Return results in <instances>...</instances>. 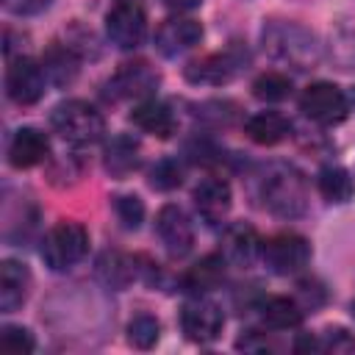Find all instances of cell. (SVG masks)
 Instances as JSON below:
<instances>
[{
  "label": "cell",
  "mask_w": 355,
  "mask_h": 355,
  "mask_svg": "<svg viewBox=\"0 0 355 355\" xmlns=\"http://www.w3.org/2000/svg\"><path fill=\"white\" fill-rule=\"evenodd\" d=\"M355 336H349L344 327H327L319 336V352H352Z\"/></svg>",
  "instance_id": "obj_32"
},
{
  "label": "cell",
  "mask_w": 355,
  "mask_h": 355,
  "mask_svg": "<svg viewBox=\"0 0 355 355\" xmlns=\"http://www.w3.org/2000/svg\"><path fill=\"white\" fill-rule=\"evenodd\" d=\"M50 125L64 141L78 144V147L94 144L105 133L103 114L86 100H64V103H58L53 108V114H50Z\"/></svg>",
  "instance_id": "obj_3"
},
{
  "label": "cell",
  "mask_w": 355,
  "mask_h": 355,
  "mask_svg": "<svg viewBox=\"0 0 355 355\" xmlns=\"http://www.w3.org/2000/svg\"><path fill=\"white\" fill-rule=\"evenodd\" d=\"M53 0H3L6 11L11 14H19V17H31V14H39L50 6Z\"/></svg>",
  "instance_id": "obj_33"
},
{
  "label": "cell",
  "mask_w": 355,
  "mask_h": 355,
  "mask_svg": "<svg viewBox=\"0 0 355 355\" xmlns=\"http://www.w3.org/2000/svg\"><path fill=\"white\" fill-rule=\"evenodd\" d=\"M244 133L263 147H272L291 136V122L280 111H258L244 122Z\"/></svg>",
  "instance_id": "obj_23"
},
{
  "label": "cell",
  "mask_w": 355,
  "mask_h": 355,
  "mask_svg": "<svg viewBox=\"0 0 355 355\" xmlns=\"http://www.w3.org/2000/svg\"><path fill=\"white\" fill-rule=\"evenodd\" d=\"M250 67V50L241 42H230L225 50L202 55L186 67V80L197 86H222L239 78Z\"/></svg>",
  "instance_id": "obj_4"
},
{
  "label": "cell",
  "mask_w": 355,
  "mask_h": 355,
  "mask_svg": "<svg viewBox=\"0 0 355 355\" xmlns=\"http://www.w3.org/2000/svg\"><path fill=\"white\" fill-rule=\"evenodd\" d=\"M255 311H258L261 322L266 327H272V330L300 327L302 316H305V308L297 300H288V297H263V300H258Z\"/></svg>",
  "instance_id": "obj_22"
},
{
  "label": "cell",
  "mask_w": 355,
  "mask_h": 355,
  "mask_svg": "<svg viewBox=\"0 0 355 355\" xmlns=\"http://www.w3.org/2000/svg\"><path fill=\"white\" fill-rule=\"evenodd\" d=\"M349 311H352V316H355V300H352V305H349Z\"/></svg>",
  "instance_id": "obj_37"
},
{
  "label": "cell",
  "mask_w": 355,
  "mask_h": 355,
  "mask_svg": "<svg viewBox=\"0 0 355 355\" xmlns=\"http://www.w3.org/2000/svg\"><path fill=\"white\" fill-rule=\"evenodd\" d=\"M316 189H319V194L327 200V202H347V200H352V194H355V183H352V175L344 169V166H338V164H327V166H322L319 169V175H316Z\"/></svg>",
  "instance_id": "obj_25"
},
{
  "label": "cell",
  "mask_w": 355,
  "mask_h": 355,
  "mask_svg": "<svg viewBox=\"0 0 355 355\" xmlns=\"http://www.w3.org/2000/svg\"><path fill=\"white\" fill-rule=\"evenodd\" d=\"M222 324H225L222 308L214 300H208L205 294L191 297L183 305V311H180V330L194 344H211V341H216L219 333H222Z\"/></svg>",
  "instance_id": "obj_10"
},
{
  "label": "cell",
  "mask_w": 355,
  "mask_h": 355,
  "mask_svg": "<svg viewBox=\"0 0 355 355\" xmlns=\"http://www.w3.org/2000/svg\"><path fill=\"white\" fill-rule=\"evenodd\" d=\"M236 347L239 349H247V352H266V349H272L269 338L263 333H258V330H247V336H241L236 341Z\"/></svg>",
  "instance_id": "obj_34"
},
{
  "label": "cell",
  "mask_w": 355,
  "mask_h": 355,
  "mask_svg": "<svg viewBox=\"0 0 355 355\" xmlns=\"http://www.w3.org/2000/svg\"><path fill=\"white\" fill-rule=\"evenodd\" d=\"M197 119L219 128V125H230L236 119V103L227 100H208L202 105H197Z\"/></svg>",
  "instance_id": "obj_30"
},
{
  "label": "cell",
  "mask_w": 355,
  "mask_h": 355,
  "mask_svg": "<svg viewBox=\"0 0 355 355\" xmlns=\"http://www.w3.org/2000/svg\"><path fill=\"white\" fill-rule=\"evenodd\" d=\"M50 155V139L39 128H19L8 141V164L14 169H31Z\"/></svg>",
  "instance_id": "obj_17"
},
{
  "label": "cell",
  "mask_w": 355,
  "mask_h": 355,
  "mask_svg": "<svg viewBox=\"0 0 355 355\" xmlns=\"http://www.w3.org/2000/svg\"><path fill=\"white\" fill-rule=\"evenodd\" d=\"M252 94L258 100H266V103H280L291 94V80L283 72H263V75L255 78Z\"/></svg>",
  "instance_id": "obj_26"
},
{
  "label": "cell",
  "mask_w": 355,
  "mask_h": 355,
  "mask_svg": "<svg viewBox=\"0 0 355 355\" xmlns=\"http://www.w3.org/2000/svg\"><path fill=\"white\" fill-rule=\"evenodd\" d=\"M261 200L280 219H297L308 208L305 175L291 164H272L261 178Z\"/></svg>",
  "instance_id": "obj_2"
},
{
  "label": "cell",
  "mask_w": 355,
  "mask_h": 355,
  "mask_svg": "<svg viewBox=\"0 0 355 355\" xmlns=\"http://www.w3.org/2000/svg\"><path fill=\"white\" fill-rule=\"evenodd\" d=\"M202 39V25L191 17H169L158 25L155 31V47L161 55L166 58H175V55H183L186 50L197 47Z\"/></svg>",
  "instance_id": "obj_13"
},
{
  "label": "cell",
  "mask_w": 355,
  "mask_h": 355,
  "mask_svg": "<svg viewBox=\"0 0 355 355\" xmlns=\"http://www.w3.org/2000/svg\"><path fill=\"white\" fill-rule=\"evenodd\" d=\"M94 272L97 277L108 286V288H128L136 277H139V269H136V258L125 255V252H116V250H108L97 258L94 263Z\"/></svg>",
  "instance_id": "obj_24"
},
{
  "label": "cell",
  "mask_w": 355,
  "mask_h": 355,
  "mask_svg": "<svg viewBox=\"0 0 355 355\" xmlns=\"http://www.w3.org/2000/svg\"><path fill=\"white\" fill-rule=\"evenodd\" d=\"M300 111L319 125H338L349 114V97L327 80L311 83L300 97Z\"/></svg>",
  "instance_id": "obj_8"
},
{
  "label": "cell",
  "mask_w": 355,
  "mask_h": 355,
  "mask_svg": "<svg viewBox=\"0 0 355 355\" xmlns=\"http://www.w3.org/2000/svg\"><path fill=\"white\" fill-rule=\"evenodd\" d=\"M202 0H164V6L166 8H172V11H178V14H183V11H191V8H197Z\"/></svg>",
  "instance_id": "obj_36"
},
{
  "label": "cell",
  "mask_w": 355,
  "mask_h": 355,
  "mask_svg": "<svg viewBox=\"0 0 355 355\" xmlns=\"http://www.w3.org/2000/svg\"><path fill=\"white\" fill-rule=\"evenodd\" d=\"M261 261L272 275H297L311 261V244L300 233H277L261 241Z\"/></svg>",
  "instance_id": "obj_6"
},
{
  "label": "cell",
  "mask_w": 355,
  "mask_h": 355,
  "mask_svg": "<svg viewBox=\"0 0 355 355\" xmlns=\"http://www.w3.org/2000/svg\"><path fill=\"white\" fill-rule=\"evenodd\" d=\"M158 86V72L147 61H128L105 80V97L119 100H147Z\"/></svg>",
  "instance_id": "obj_9"
},
{
  "label": "cell",
  "mask_w": 355,
  "mask_h": 355,
  "mask_svg": "<svg viewBox=\"0 0 355 355\" xmlns=\"http://www.w3.org/2000/svg\"><path fill=\"white\" fill-rule=\"evenodd\" d=\"M141 161V147L130 133H116L103 150V166L111 178H128Z\"/></svg>",
  "instance_id": "obj_20"
},
{
  "label": "cell",
  "mask_w": 355,
  "mask_h": 355,
  "mask_svg": "<svg viewBox=\"0 0 355 355\" xmlns=\"http://www.w3.org/2000/svg\"><path fill=\"white\" fill-rule=\"evenodd\" d=\"M130 122L144 130V133H153L158 139H169L175 130H178V114L172 111L169 103L158 100V97H147V100H139V105L130 111Z\"/></svg>",
  "instance_id": "obj_16"
},
{
  "label": "cell",
  "mask_w": 355,
  "mask_h": 355,
  "mask_svg": "<svg viewBox=\"0 0 355 355\" xmlns=\"http://www.w3.org/2000/svg\"><path fill=\"white\" fill-rule=\"evenodd\" d=\"M297 288H300V297H302V308H311L313 311V308H319L324 302V294L319 291V286L313 280H302Z\"/></svg>",
  "instance_id": "obj_35"
},
{
  "label": "cell",
  "mask_w": 355,
  "mask_h": 355,
  "mask_svg": "<svg viewBox=\"0 0 355 355\" xmlns=\"http://www.w3.org/2000/svg\"><path fill=\"white\" fill-rule=\"evenodd\" d=\"M155 233L172 258H186L194 247V227L180 205H164L155 216Z\"/></svg>",
  "instance_id": "obj_12"
},
{
  "label": "cell",
  "mask_w": 355,
  "mask_h": 355,
  "mask_svg": "<svg viewBox=\"0 0 355 355\" xmlns=\"http://www.w3.org/2000/svg\"><path fill=\"white\" fill-rule=\"evenodd\" d=\"M352 103H355V92H352Z\"/></svg>",
  "instance_id": "obj_38"
},
{
  "label": "cell",
  "mask_w": 355,
  "mask_h": 355,
  "mask_svg": "<svg viewBox=\"0 0 355 355\" xmlns=\"http://www.w3.org/2000/svg\"><path fill=\"white\" fill-rule=\"evenodd\" d=\"M225 266H227L225 255H222V252H211V255L200 258L194 266H189V269L180 275L178 286H180V291H186V294H191V297L208 294V291H214V288L225 280Z\"/></svg>",
  "instance_id": "obj_18"
},
{
  "label": "cell",
  "mask_w": 355,
  "mask_h": 355,
  "mask_svg": "<svg viewBox=\"0 0 355 355\" xmlns=\"http://www.w3.org/2000/svg\"><path fill=\"white\" fill-rule=\"evenodd\" d=\"M105 36L119 50H136L147 36V14L136 0H119L105 14Z\"/></svg>",
  "instance_id": "obj_7"
},
{
  "label": "cell",
  "mask_w": 355,
  "mask_h": 355,
  "mask_svg": "<svg viewBox=\"0 0 355 355\" xmlns=\"http://www.w3.org/2000/svg\"><path fill=\"white\" fill-rule=\"evenodd\" d=\"M44 83H47L44 67L36 64L33 58L19 55V58H11L8 61V69H6V94H8L11 103H17V105H33V103H39L42 94H44Z\"/></svg>",
  "instance_id": "obj_11"
},
{
  "label": "cell",
  "mask_w": 355,
  "mask_h": 355,
  "mask_svg": "<svg viewBox=\"0 0 355 355\" xmlns=\"http://www.w3.org/2000/svg\"><path fill=\"white\" fill-rule=\"evenodd\" d=\"M31 291V272L19 261H3L0 266V311L14 313Z\"/></svg>",
  "instance_id": "obj_21"
},
{
  "label": "cell",
  "mask_w": 355,
  "mask_h": 355,
  "mask_svg": "<svg viewBox=\"0 0 355 355\" xmlns=\"http://www.w3.org/2000/svg\"><path fill=\"white\" fill-rule=\"evenodd\" d=\"M227 263L233 266H250L261 255V239L252 225L247 222H230L222 233V250Z\"/></svg>",
  "instance_id": "obj_15"
},
{
  "label": "cell",
  "mask_w": 355,
  "mask_h": 355,
  "mask_svg": "<svg viewBox=\"0 0 355 355\" xmlns=\"http://www.w3.org/2000/svg\"><path fill=\"white\" fill-rule=\"evenodd\" d=\"M191 200H194V208L197 214L202 216V222L208 225H219L227 211H230V202H233V191L227 186V180L216 178V175H208L202 178L194 191H191Z\"/></svg>",
  "instance_id": "obj_14"
},
{
  "label": "cell",
  "mask_w": 355,
  "mask_h": 355,
  "mask_svg": "<svg viewBox=\"0 0 355 355\" xmlns=\"http://www.w3.org/2000/svg\"><path fill=\"white\" fill-rule=\"evenodd\" d=\"M0 347H3L6 352L22 355V352H33V349H36V341H33V336H31L28 327L6 324V327L0 330Z\"/></svg>",
  "instance_id": "obj_31"
},
{
  "label": "cell",
  "mask_w": 355,
  "mask_h": 355,
  "mask_svg": "<svg viewBox=\"0 0 355 355\" xmlns=\"http://www.w3.org/2000/svg\"><path fill=\"white\" fill-rule=\"evenodd\" d=\"M261 39H263V50L269 53V58L291 69L305 72L319 64V55H322L319 39L300 22H266Z\"/></svg>",
  "instance_id": "obj_1"
},
{
  "label": "cell",
  "mask_w": 355,
  "mask_h": 355,
  "mask_svg": "<svg viewBox=\"0 0 355 355\" xmlns=\"http://www.w3.org/2000/svg\"><path fill=\"white\" fill-rule=\"evenodd\" d=\"M114 211H116V219L122 222V227H128V230H136L144 219V202L136 194L114 197Z\"/></svg>",
  "instance_id": "obj_29"
},
{
  "label": "cell",
  "mask_w": 355,
  "mask_h": 355,
  "mask_svg": "<svg viewBox=\"0 0 355 355\" xmlns=\"http://www.w3.org/2000/svg\"><path fill=\"white\" fill-rule=\"evenodd\" d=\"M42 67L53 86H69L80 72V55L69 42H53L42 55Z\"/></svg>",
  "instance_id": "obj_19"
},
{
  "label": "cell",
  "mask_w": 355,
  "mask_h": 355,
  "mask_svg": "<svg viewBox=\"0 0 355 355\" xmlns=\"http://www.w3.org/2000/svg\"><path fill=\"white\" fill-rule=\"evenodd\" d=\"M183 183V166L178 158H158L150 169V186L158 191H172Z\"/></svg>",
  "instance_id": "obj_28"
},
{
  "label": "cell",
  "mask_w": 355,
  "mask_h": 355,
  "mask_svg": "<svg viewBox=\"0 0 355 355\" xmlns=\"http://www.w3.org/2000/svg\"><path fill=\"white\" fill-rule=\"evenodd\" d=\"M89 250V233L80 222H58L42 239V261L53 272H69L83 261Z\"/></svg>",
  "instance_id": "obj_5"
},
{
  "label": "cell",
  "mask_w": 355,
  "mask_h": 355,
  "mask_svg": "<svg viewBox=\"0 0 355 355\" xmlns=\"http://www.w3.org/2000/svg\"><path fill=\"white\" fill-rule=\"evenodd\" d=\"M161 336V322L150 313H136L128 322V341L139 349H150Z\"/></svg>",
  "instance_id": "obj_27"
}]
</instances>
